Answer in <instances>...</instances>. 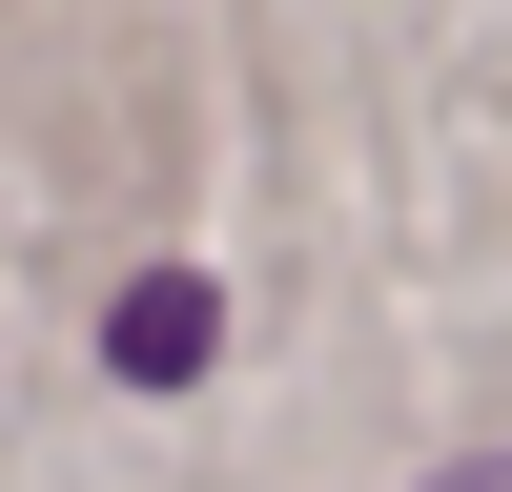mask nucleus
Wrapping results in <instances>:
<instances>
[{
  "mask_svg": "<svg viewBox=\"0 0 512 492\" xmlns=\"http://www.w3.org/2000/svg\"><path fill=\"white\" fill-rule=\"evenodd\" d=\"M103 369H123V390H185V369H205V287H185V267H144V287L103 308Z\"/></svg>",
  "mask_w": 512,
  "mask_h": 492,
  "instance_id": "obj_1",
  "label": "nucleus"
},
{
  "mask_svg": "<svg viewBox=\"0 0 512 492\" xmlns=\"http://www.w3.org/2000/svg\"><path fill=\"white\" fill-rule=\"evenodd\" d=\"M431 492H512V451H492V472H431Z\"/></svg>",
  "mask_w": 512,
  "mask_h": 492,
  "instance_id": "obj_2",
  "label": "nucleus"
}]
</instances>
